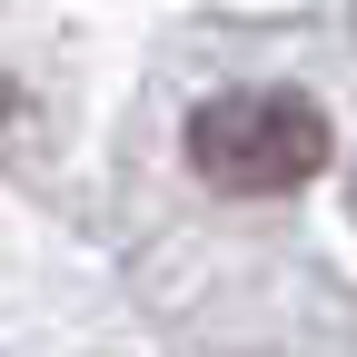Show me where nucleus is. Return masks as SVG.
Instances as JSON below:
<instances>
[{
  "label": "nucleus",
  "instance_id": "nucleus-1",
  "mask_svg": "<svg viewBox=\"0 0 357 357\" xmlns=\"http://www.w3.org/2000/svg\"><path fill=\"white\" fill-rule=\"evenodd\" d=\"M189 169L229 199H288L328 169V109L307 89H218L189 109Z\"/></svg>",
  "mask_w": 357,
  "mask_h": 357
}]
</instances>
